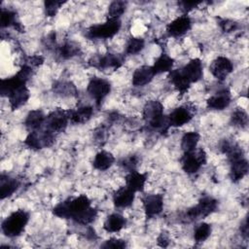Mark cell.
Wrapping results in <instances>:
<instances>
[{
	"instance_id": "obj_39",
	"label": "cell",
	"mask_w": 249,
	"mask_h": 249,
	"mask_svg": "<svg viewBox=\"0 0 249 249\" xmlns=\"http://www.w3.org/2000/svg\"><path fill=\"white\" fill-rule=\"evenodd\" d=\"M63 4H64V2H62V1H46L44 3L46 16L50 17V18L54 17Z\"/></svg>"
},
{
	"instance_id": "obj_35",
	"label": "cell",
	"mask_w": 249,
	"mask_h": 249,
	"mask_svg": "<svg viewBox=\"0 0 249 249\" xmlns=\"http://www.w3.org/2000/svg\"><path fill=\"white\" fill-rule=\"evenodd\" d=\"M145 47V41L140 37H130L125 46V53L127 54H136Z\"/></svg>"
},
{
	"instance_id": "obj_26",
	"label": "cell",
	"mask_w": 249,
	"mask_h": 249,
	"mask_svg": "<svg viewBox=\"0 0 249 249\" xmlns=\"http://www.w3.org/2000/svg\"><path fill=\"white\" fill-rule=\"evenodd\" d=\"M68 112L70 122L74 124H85L89 122L93 115V109L89 105L80 106L74 110H69Z\"/></svg>"
},
{
	"instance_id": "obj_30",
	"label": "cell",
	"mask_w": 249,
	"mask_h": 249,
	"mask_svg": "<svg viewBox=\"0 0 249 249\" xmlns=\"http://www.w3.org/2000/svg\"><path fill=\"white\" fill-rule=\"evenodd\" d=\"M200 135L197 131L185 132L181 138V149L184 153H190L197 148Z\"/></svg>"
},
{
	"instance_id": "obj_10",
	"label": "cell",
	"mask_w": 249,
	"mask_h": 249,
	"mask_svg": "<svg viewBox=\"0 0 249 249\" xmlns=\"http://www.w3.org/2000/svg\"><path fill=\"white\" fill-rule=\"evenodd\" d=\"M87 90L89 94L91 96V98L95 100L96 104L99 105L104 100V98L110 93L111 84L106 79L95 77L89 82Z\"/></svg>"
},
{
	"instance_id": "obj_45",
	"label": "cell",
	"mask_w": 249,
	"mask_h": 249,
	"mask_svg": "<svg viewBox=\"0 0 249 249\" xmlns=\"http://www.w3.org/2000/svg\"><path fill=\"white\" fill-rule=\"evenodd\" d=\"M240 232H241V235L245 238L248 237V221H247V218L244 219V221L241 223L240 225Z\"/></svg>"
},
{
	"instance_id": "obj_46",
	"label": "cell",
	"mask_w": 249,
	"mask_h": 249,
	"mask_svg": "<svg viewBox=\"0 0 249 249\" xmlns=\"http://www.w3.org/2000/svg\"><path fill=\"white\" fill-rule=\"evenodd\" d=\"M158 243L160 247H166L168 246V243H169V239L167 238V236L163 233H160V236L158 237Z\"/></svg>"
},
{
	"instance_id": "obj_23",
	"label": "cell",
	"mask_w": 249,
	"mask_h": 249,
	"mask_svg": "<svg viewBox=\"0 0 249 249\" xmlns=\"http://www.w3.org/2000/svg\"><path fill=\"white\" fill-rule=\"evenodd\" d=\"M19 188V181L8 175L2 174L0 177V196L1 199H5L13 196Z\"/></svg>"
},
{
	"instance_id": "obj_3",
	"label": "cell",
	"mask_w": 249,
	"mask_h": 249,
	"mask_svg": "<svg viewBox=\"0 0 249 249\" xmlns=\"http://www.w3.org/2000/svg\"><path fill=\"white\" fill-rule=\"evenodd\" d=\"M29 221V213L19 209L11 213L2 222V231L8 237H16L21 234Z\"/></svg>"
},
{
	"instance_id": "obj_44",
	"label": "cell",
	"mask_w": 249,
	"mask_h": 249,
	"mask_svg": "<svg viewBox=\"0 0 249 249\" xmlns=\"http://www.w3.org/2000/svg\"><path fill=\"white\" fill-rule=\"evenodd\" d=\"M220 25H221L223 31H225V32H231L232 30H234L236 27V23L230 19H224L223 21L220 22Z\"/></svg>"
},
{
	"instance_id": "obj_37",
	"label": "cell",
	"mask_w": 249,
	"mask_h": 249,
	"mask_svg": "<svg viewBox=\"0 0 249 249\" xmlns=\"http://www.w3.org/2000/svg\"><path fill=\"white\" fill-rule=\"evenodd\" d=\"M127 3L124 1H113L108 8L109 18H120V17L125 12Z\"/></svg>"
},
{
	"instance_id": "obj_17",
	"label": "cell",
	"mask_w": 249,
	"mask_h": 249,
	"mask_svg": "<svg viewBox=\"0 0 249 249\" xmlns=\"http://www.w3.org/2000/svg\"><path fill=\"white\" fill-rule=\"evenodd\" d=\"M135 194L126 186L119 188L113 194V202L118 208H126L129 207L135 198Z\"/></svg>"
},
{
	"instance_id": "obj_7",
	"label": "cell",
	"mask_w": 249,
	"mask_h": 249,
	"mask_svg": "<svg viewBox=\"0 0 249 249\" xmlns=\"http://www.w3.org/2000/svg\"><path fill=\"white\" fill-rule=\"evenodd\" d=\"M207 161V156L202 148H196L190 153H184L181 159L182 169L188 174L196 173Z\"/></svg>"
},
{
	"instance_id": "obj_27",
	"label": "cell",
	"mask_w": 249,
	"mask_h": 249,
	"mask_svg": "<svg viewBox=\"0 0 249 249\" xmlns=\"http://www.w3.org/2000/svg\"><path fill=\"white\" fill-rule=\"evenodd\" d=\"M125 225L126 219L123 215L119 213H112L106 218L103 228L107 232H118L123 230Z\"/></svg>"
},
{
	"instance_id": "obj_29",
	"label": "cell",
	"mask_w": 249,
	"mask_h": 249,
	"mask_svg": "<svg viewBox=\"0 0 249 249\" xmlns=\"http://www.w3.org/2000/svg\"><path fill=\"white\" fill-rule=\"evenodd\" d=\"M173 65H174V59L171 56H169L167 53H162L156 58L152 67L156 74H160L165 72L169 73L172 70Z\"/></svg>"
},
{
	"instance_id": "obj_5",
	"label": "cell",
	"mask_w": 249,
	"mask_h": 249,
	"mask_svg": "<svg viewBox=\"0 0 249 249\" xmlns=\"http://www.w3.org/2000/svg\"><path fill=\"white\" fill-rule=\"evenodd\" d=\"M120 18H109L105 22L95 24L88 29V36L92 39H109L114 37L121 29Z\"/></svg>"
},
{
	"instance_id": "obj_24",
	"label": "cell",
	"mask_w": 249,
	"mask_h": 249,
	"mask_svg": "<svg viewBox=\"0 0 249 249\" xmlns=\"http://www.w3.org/2000/svg\"><path fill=\"white\" fill-rule=\"evenodd\" d=\"M168 78L170 83L173 85V87L177 89L179 93L182 95L185 94L188 89L191 87V83L188 81V79L184 76V74L181 71V68L179 69H172L168 73Z\"/></svg>"
},
{
	"instance_id": "obj_15",
	"label": "cell",
	"mask_w": 249,
	"mask_h": 249,
	"mask_svg": "<svg viewBox=\"0 0 249 249\" xmlns=\"http://www.w3.org/2000/svg\"><path fill=\"white\" fill-rule=\"evenodd\" d=\"M231 102V93L229 89H222L207 99V107L212 110H224Z\"/></svg>"
},
{
	"instance_id": "obj_28",
	"label": "cell",
	"mask_w": 249,
	"mask_h": 249,
	"mask_svg": "<svg viewBox=\"0 0 249 249\" xmlns=\"http://www.w3.org/2000/svg\"><path fill=\"white\" fill-rule=\"evenodd\" d=\"M115 162V157L113 156L112 153L108 151H100L98 152L92 161V165L95 169L104 171L109 169Z\"/></svg>"
},
{
	"instance_id": "obj_6",
	"label": "cell",
	"mask_w": 249,
	"mask_h": 249,
	"mask_svg": "<svg viewBox=\"0 0 249 249\" xmlns=\"http://www.w3.org/2000/svg\"><path fill=\"white\" fill-rule=\"evenodd\" d=\"M54 142V133L44 126V128L29 131L24 144L31 150L38 151L51 146Z\"/></svg>"
},
{
	"instance_id": "obj_9",
	"label": "cell",
	"mask_w": 249,
	"mask_h": 249,
	"mask_svg": "<svg viewBox=\"0 0 249 249\" xmlns=\"http://www.w3.org/2000/svg\"><path fill=\"white\" fill-rule=\"evenodd\" d=\"M69 121V112L61 108H57L47 116L44 126L53 133L62 132L67 127Z\"/></svg>"
},
{
	"instance_id": "obj_25",
	"label": "cell",
	"mask_w": 249,
	"mask_h": 249,
	"mask_svg": "<svg viewBox=\"0 0 249 249\" xmlns=\"http://www.w3.org/2000/svg\"><path fill=\"white\" fill-rule=\"evenodd\" d=\"M147 181V174L138 172L137 170L129 171L125 176V186L132 190L134 193L142 192Z\"/></svg>"
},
{
	"instance_id": "obj_11",
	"label": "cell",
	"mask_w": 249,
	"mask_h": 249,
	"mask_svg": "<svg viewBox=\"0 0 249 249\" xmlns=\"http://www.w3.org/2000/svg\"><path fill=\"white\" fill-rule=\"evenodd\" d=\"M209 70L217 80L224 81L233 71V64L228 57L220 55L211 62Z\"/></svg>"
},
{
	"instance_id": "obj_19",
	"label": "cell",
	"mask_w": 249,
	"mask_h": 249,
	"mask_svg": "<svg viewBox=\"0 0 249 249\" xmlns=\"http://www.w3.org/2000/svg\"><path fill=\"white\" fill-rule=\"evenodd\" d=\"M231 169H230V178L232 182H239L243 177L248 173L249 163L245 157L233 160L230 161Z\"/></svg>"
},
{
	"instance_id": "obj_33",
	"label": "cell",
	"mask_w": 249,
	"mask_h": 249,
	"mask_svg": "<svg viewBox=\"0 0 249 249\" xmlns=\"http://www.w3.org/2000/svg\"><path fill=\"white\" fill-rule=\"evenodd\" d=\"M212 228L208 223H200L194 231V239L196 242L200 243L205 241L211 234Z\"/></svg>"
},
{
	"instance_id": "obj_13",
	"label": "cell",
	"mask_w": 249,
	"mask_h": 249,
	"mask_svg": "<svg viewBox=\"0 0 249 249\" xmlns=\"http://www.w3.org/2000/svg\"><path fill=\"white\" fill-rule=\"evenodd\" d=\"M192 28V19L187 15L184 14L175 19H173L166 27L168 34L172 37H180L186 34Z\"/></svg>"
},
{
	"instance_id": "obj_1",
	"label": "cell",
	"mask_w": 249,
	"mask_h": 249,
	"mask_svg": "<svg viewBox=\"0 0 249 249\" xmlns=\"http://www.w3.org/2000/svg\"><path fill=\"white\" fill-rule=\"evenodd\" d=\"M91 206L90 199L86 195H80L76 197H70L59 202L53 208V213L62 219H71L74 221L80 214Z\"/></svg>"
},
{
	"instance_id": "obj_12",
	"label": "cell",
	"mask_w": 249,
	"mask_h": 249,
	"mask_svg": "<svg viewBox=\"0 0 249 249\" xmlns=\"http://www.w3.org/2000/svg\"><path fill=\"white\" fill-rule=\"evenodd\" d=\"M143 209L147 218H153L161 213L163 209V197L160 194L147 195L142 198Z\"/></svg>"
},
{
	"instance_id": "obj_4",
	"label": "cell",
	"mask_w": 249,
	"mask_h": 249,
	"mask_svg": "<svg viewBox=\"0 0 249 249\" xmlns=\"http://www.w3.org/2000/svg\"><path fill=\"white\" fill-rule=\"evenodd\" d=\"M32 67L27 64H23L19 71L14 76L1 80L0 91L3 96H9L15 89L25 86L26 82L32 75Z\"/></svg>"
},
{
	"instance_id": "obj_42",
	"label": "cell",
	"mask_w": 249,
	"mask_h": 249,
	"mask_svg": "<svg viewBox=\"0 0 249 249\" xmlns=\"http://www.w3.org/2000/svg\"><path fill=\"white\" fill-rule=\"evenodd\" d=\"M44 62V57L42 55H39V54H36V55H32V56H29L27 58V61L25 62V64L29 65L30 67L34 68V67H38L40 65H42Z\"/></svg>"
},
{
	"instance_id": "obj_22",
	"label": "cell",
	"mask_w": 249,
	"mask_h": 249,
	"mask_svg": "<svg viewBox=\"0 0 249 249\" xmlns=\"http://www.w3.org/2000/svg\"><path fill=\"white\" fill-rule=\"evenodd\" d=\"M29 97H30V92H29V89L26 87V85L15 89L8 96L11 109L17 110V109L22 107L24 104L27 103Z\"/></svg>"
},
{
	"instance_id": "obj_21",
	"label": "cell",
	"mask_w": 249,
	"mask_h": 249,
	"mask_svg": "<svg viewBox=\"0 0 249 249\" xmlns=\"http://www.w3.org/2000/svg\"><path fill=\"white\" fill-rule=\"evenodd\" d=\"M46 118H47V116L44 114L43 111H41L39 109L31 110L28 112V114L25 117L24 125L29 131L41 129L45 125Z\"/></svg>"
},
{
	"instance_id": "obj_43",
	"label": "cell",
	"mask_w": 249,
	"mask_h": 249,
	"mask_svg": "<svg viewBox=\"0 0 249 249\" xmlns=\"http://www.w3.org/2000/svg\"><path fill=\"white\" fill-rule=\"evenodd\" d=\"M199 4H200V2H196V1H182V2H179V6L181 7V10L184 13H188V12L192 11L194 8H196Z\"/></svg>"
},
{
	"instance_id": "obj_32",
	"label": "cell",
	"mask_w": 249,
	"mask_h": 249,
	"mask_svg": "<svg viewBox=\"0 0 249 249\" xmlns=\"http://www.w3.org/2000/svg\"><path fill=\"white\" fill-rule=\"evenodd\" d=\"M80 53V47L74 42H66L59 47L58 53L63 59L72 58Z\"/></svg>"
},
{
	"instance_id": "obj_41",
	"label": "cell",
	"mask_w": 249,
	"mask_h": 249,
	"mask_svg": "<svg viewBox=\"0 0 249 249\" xmlns=\"http://www.w3.org/2000/svg\"><path fill=\"white\" fill-rule=\"evenodd\" d=\"M102 248H125L126 247V241L120 238H110L106 240L102 245Z\"/></svg>"
},
{
	"instance_id": "obj_8",
	"label": "cell",
	"mask_w": 249,
	"mask_h": 249,
	"mask_svg": "<svg viewBox=\"0 0 249 249\" xmlns=\"http://www.w3.org/2000/svg\"><path fill=\"white\" fill-rule=\"evenodd\" d=\"M218 207V200L212 196H204L199 199L198 203L190 209L186 213V217L190 221L205 218L216 211Z\"/></svg>"
},
{
	"instance_id": "obj_31",
	"label": "cell",
	"mask_w": 249,
	"mask_h": 249,
	"mask_svg": "<svg viewBox=\"0 0 249 249\" xmlns=\"http://www.w3.org/2000/svg\"><path fill=\"white\" fill-rule=\"evenodd\" d=\"M1 26L4 27H9V26H14L18 30H20L19 22L17 21V15L14 11L9 10V9H2L1 10Z\"/></svg>"
},
{
	"instance_id": "obj_40",
	"label": "cell",
	"mask_w": 249,
	"mask_h": 249,
	"mask_svg": "<svg viewBox=\"0 0 249 249\" xmlns=\"http://www.w3.org/2000/svg\"><path fill=\"white\" fill-rule=\"evenodd\" d=\"M138 162H139L138 157L135 156V155H132V156H129V157L124 159L122 160V165H123L124 168H125L129 172V171L136 170Z\"/></svg>"
},
{
	"instance_id": "obj_38",
	"label": "cell",
	"mask_w": 249,
	"mask_h": 249,
	"mask_svg": "<svg viewBox=\"0 0 249 249\" xmlns=\"http://www.w3.org/2000/svg\"><path fill=\"white\" fill-rule=\"evenodd\" d=\"M53 89L55 92H57V94H60L63 96L72 95V94H75L74 92H76L75 86L70 82L56 83L55 85H53Z\"/></svg>"
},
{
	"instance_id": "obj_34",
	"label": "cell",
	"mask_w": 249,
	"mask_h": 249,
	"mask_svg": "<svg viewBox=\"0 0 249 249\" xmlns=\"http://www.w3.org/2000/svg\"><path fill=\"white\" fill-rule=\"evenodd\" d=\"M231 123L237 127H246L248 124V115L242 108H236L231 116Z\"/></svg>"
},
{
	"instance_id": "obj_36",
	"label": "cell",
	"mask_w": 249,
	"mask_h": 249,
	"mask_svg": "<svg viewBox=\"0 0 249 249\" xmlns=\"http://www.w3.org/2000/svg\"><path fill=\"white\" fill-rule=\"evenodd\" d=\"M96 217H97V209L90 206L89 209H87L82 214H80L77 218H75L74 222H76L80 225L87 226V225L91 224L95 220Z\"/></svg>"
},
{
	"instance_id": "obj_20",
	"label": "cell",
	"mask_w": 249,
	"mask_h": 249,
	"mask_svg": "<svg viewBox=\"0 0 249 249\" xmlns=\"http://www.w3.org/2000/svg\"><path fill=\"white\" fill-rule=\"evenodd\" d=\"M91 64L99 69H118L123 64V58L118 54L106 53L105 55L94 58Z\"/></svg>"
},
{
	"instance_id": "obj_14",
	"label": "cell",
	"mask_w": 249,
	"mask_h": 249,
	"mask_svg": "<svg viewBox=\"0 0 249 249\" xmlns=\"http://www.w3.org/2000/svg\"><path fill=\"white\" fill-rule=\"evenodd\" d=\"M194 117V113L192 109L188 106H179L175 108L168 116V123L170 126L179 127L191 122Z\"/></svg>"
},
{
	"instance_id": "obj_16",
	"label": "cell",
	"mask_w": 249,
	"mask_h": 249,
	"mask_svg": "<svg viewBox=\"0 0 249 249\" xmlns=\"http://www.w3.org/2000/svg\"><path fill=\"white\" fill-rule=\"evenodd\" d=\"M182 73L191 84L198 82L203 76V65L199 58H193L181 68Z\"/></svg>"
},
{
	"instance_id": "obj_18",
	"label": "cell",
	"mask_w": 249,
	"mask_h": 249,
	"mask_svg": "<svg viewBox=\"0 0 249 249\" xmlns=\"http://www.w3.org/2000/svg\"><path fill=\"white\" fill-rule=\"evenodd\" d=\"M156 73L152 66L142 65L135 69L132 75V84L134 87H144L155 77Z\"/></svg>"
},
{
	"instance_id": "obj_2",
	"label": "cell",
	"mask_w": 249,
	"mask_h": 249,
	"mask_svg": "<svg viewBox=\"0 0 249 249\" xmlns=\"http://www.w3.org/2000/svg\"><path fill=\"white\" fill-rule=\"evenodd\" d=\"M143 119L154 129L166 130L170 125L163 114V105L159 100H150L143 107Z\"/></svg>"
}]
</instances>
